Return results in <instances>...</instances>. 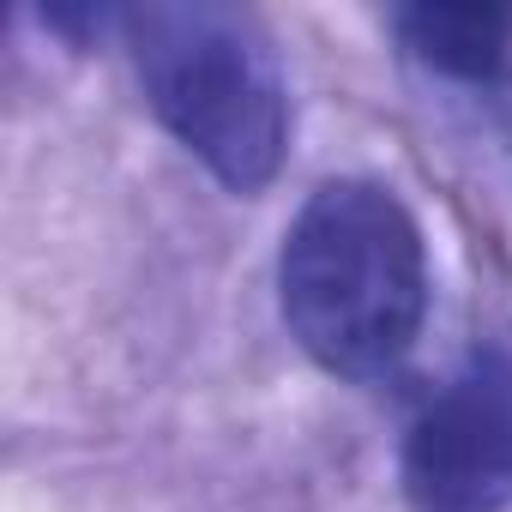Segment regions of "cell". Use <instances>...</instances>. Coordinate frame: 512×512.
Masks as SVG:
<instances>
[{"label": "cell", "mask_w": 512, "mask_h": 512, "mask_svg": "<svg viewBox=\"0 0 512 512\" xmlns=\"http://www.w3.org/2000/svg\"><path fill=\"white\" fill-rule=\"evenodd\" d=\"M296 344L350 380L392 374L428 320V247L410 205L380 181H326L278 253Z\"/></svg>", "instance_id": "6da1fadb"}, {"label": "cell", "mask_w": 512, "mask_h": 512, "mask_svg": "<svg viewBox=\"0 0 512 512\" xmlns=\"http://www.w3.org/2000/svg\"><path fill=\"white\" fill-rule=\"evenodd\" d=\"M145 103L229 187L260 193L290 151V79L266 25L217 0H151L121 13Z\"/></svg>", "instance_id": "7a4b0ae2"}, {"label": "cell", "mask_w": 512, "mask_h": 512, "mask_svg": "<svg viewBox=\"0 0 512 512\" xmlns=\"http://www.w3.org/2000/svg\"><path fill=\"white\" fill-rule=\"evenodd\" d=\"M404 494L422 512L512 506V356H470L404 434Z\"/></svg>", "instance_id": "3957f363"}, {"label": "cell", "mask_w": 512, "mask_h": 512, "mask_svg": "<svg viewBox=\"0 0 512 512\" xmlns=\"http://www.w3.org/2000/svg\"><path fill=\"white\" fill-rule=\"evenodd\" d=\"M398 43L446 85H470L476 97L506 85L512 73V13L500 7H404Z\"/></svg>", "instance_id": "277c9868"}, {"label": "cell", "mask_w": 512, "mask_h": 512, "mask_svg": "<svg viewBox=\"0 0 512 512\" xmlns=\"http://www.w3.org/2000/svg\"><path fill=\"white\" fill-rule=\"evenodd\" d=\"M482 103H488V133L500 139V151H506V163H512V79L494 85V91H482Z\"/></svg>", "instance_id": "5b68a950"}]
</instances>
